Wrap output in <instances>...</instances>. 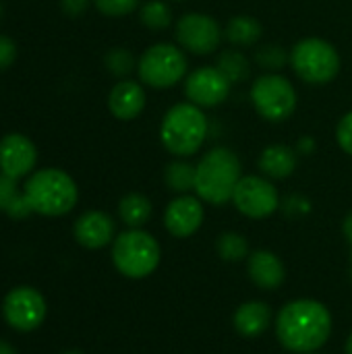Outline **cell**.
Returning a JSON list of instances; mask_svg holds the SVG:
<instances>
[{"label": "cell", "mask_w": 352, "mask_h": 354, "mask_svg": "<svg viewBox=\"0 0 352 354\" xmlns=\"http://www.w3.org/2000/svg\"><path fill=\"white\" fill-rule=\"evenodd\" d=\"M176 44L195 56L214 54L224 37L220 23L207 12H185L174 27Z\"/></svg>", "instance_id": "30bf717a"}, {"label": "cell", "mask_w": 352, "mask_h": 354, "mask_svg": "<svg viewBox=\"0 0 352 354\" xmlns=\"http://www.w3.org/2000/svg\"><path fill=\"white\" fill-rule=\"evenodd\" d=\"M247 274L257 288L268 292L278 290L286 280V268L282 259L268 249H257L247 257Z\"/></svg>", "instance_id": "2e32d148"}, {"label": "cell", "mask_w": 352, "mask_h": 354, "mask_svg": "<svg viewBox=\"0 0 352 354\" xmlns=\"http://www.w3.org/2000/svg\"><path fill=\"white\" fill-rule=\"evenodd\" d=\"M162 259L158 241L143 228H129L112 243V263L124 278L143 280L151 276Z\"/></svg>", "instance_id": "5b68a950"}, {"label": "cell", "mask_w": 352, "mask_h": 354, "mask_svg": "<svg viewBox=\"0 0 352 354\" xmlns=\"http://www.w3.org/2000/svg\"><path fill=\"white\" fill-rule=\"evenodd\" d=\"M261 35H263V27L251 15H237L224 27V39H228L237 48L253 46L261 39Z\"/></svg>", "instance_id": "ffe728a7"}, {"label": "cell", "mask_w": 352, "mask_h": 354, "mask_svg": "<svg viewBox=\"0 0 352 354\" xmlns=\"http://www.w3.org/2000/svg\"><path fill=\"white\" fill-rule=\"evenodd\" d=\"M37 160L35 145L21 133H10L0 141V170L10 178L25 176Z\"/></svg>", "instance_id": "5bb4252c"}, {"label": "cell", "mask_w": 352, "mask_h": 354, "mask_svg": "<svg viewBox=\"0 0 352 354\" xmlns=\"http://www.w3.org/2000/svg\"><path fill=\"white\" fill-rule=\"evenodd\" d=\"M344 353L352 354V334L349 336V340H346V344H344Z\"/></svg>", "instance_id": "8d00e7d4"}, {"label": "cell", "mask_w": 352, "mask_h": 354, "mask_svg": "<svg viewBox=\"0 0 352 354\" xmlns=\"http://www.w3.org/2000/svg\"><path fill=\"white\" fill-rule=\"evenodd\" d=\"M139 19L147 29L164 31L172 23V8L166 0H147L139 10Z\"/></svg>", "instance_id": "d4e9b609"}, {"label": "cell", "mask_w": 352, "mask_h": 354, "mask_svg": "<svg viewBox=\"0 0 352 354\" xmlns=\"http://www.w3.org/2000/svg\"><path fill=\"white\" fill-rule=\"evenodd\" d=\"M311 354H317V353H311Z\"/></svg>", "instance_id": "60d3db41"}, {"label": "cell", "mask_w": 352, "mask_h": 354, "mask_svg": "<svg viewBox=\"0 0 352 354\" xmlns=\"http://www.w3.org/2000/svg\"><path fill=\"white\" fill-rule=\"evenodd\" d=\"M164 185L176 195H187L189 191H195V164H189L185 158H176L174 162L166 164Z\"/></svg>", "instance_id": "7402d4cb"}, {"label": "cell", "mask_w": 352, "mask_h": 354, "mask_svg": "<svg viewBox=\"0 0 352 354\" xmlns=\"http://www.w3.org/2000/svg\"><path fill=\"white\" fill-rule=\"evenodd\" d=\"M297 162H299V153L295 147L284 143H272L263 147V151L259 153L257 166L266 178L284 180L293 176V172L297 170Z\"/></svg>", "instance_id": "ac0fdd59"}, {"label": "cell", "mask_w": 352, "mask_h": 354, "mask_svg": "<svg viewBox=\"0 0 352 354\" xmlns=\"http://www.w3.org/2000/svg\"><path fill=\"white\" fill-rule=\"evenodd\" d=\"M145 104L147 95L143 85L133 79L118 81L108 95V108L118 120H135L145 110Z\"/></svg>", "instance_id": "e0dca14e"}, {"label": "cell", "mask_w": 352, "mask_h": 354, "mask_svg": "<svg viewBox=\"0 0 352 354\" xmlns=\"http://www.w3.org/2000/svg\"><path fill=\"white\" fill-rule=\"evenodd\" d=\"M2 313L12 330L31 332L39 328L46 317V299L31 286H19L4 297Z\"/></svg>", "instance_id": "8fae6325"}, {"label": "cell", "mask_w": 352, "mask_h": 354, "mask_svg": "<svg viewBox=\"0 0 352 354\" xmlns=\"http://www.w3.org/2000/svg\"><path fill=\"white\" fill-rule=\"evenodd\" d=\"M210 135V120L203 108L180 102L166 110L160 122V141L174 158L195 156Z\"/></svg>", "instance_id": "3957f363"}, {"label": "cell", "mask_w": 352, "mask_h": 354, "mask_svg": "<svg viewBox=\"0 0 352 354\" xmlns=\"http://www.w3.org/2000/svg\"><path fill=\"white\" fill-rule=\"evenodd\" d=\"M336 141L344 153L352 156V110L346 112L336 127Z\"/></svg>", "instance_id": "4dcf8cb0"}, {"label": "cell", "mask_w": 352, "mask_h": 354, "mask_svg": "<svg viewBox=\"0 0 352 354\" xmlns=\"http://www.w3.org/2000/svg\"><path fill=\"white\" fill-rule=\"evenodd\" d=\"M276 338L295 354H311L324 348L332 336L330 309L313 299H297L286 303L276 315Z\"/></svg>", "instance_id": "6da1fadb"}, {"label": "cell", "mask_w": 352, "mask_h": 354, "mask_svg": "<svg viewBox=\"0 0 352 354\" xmlns=\"http://www.w3.org/2000/svg\"><path fill=\"white\" fill-rule=\"evenodd\" d=\"M216 249H218V255L228 261V263H239V261H245L251 253H249V243L243 234L239 232H224L218 236L216 241Z\"/></svg>", "instance_id": "484cf974"}, {"label": "cell", "mask_w": 352, "mask_h": 354, "mask_svg": "<svg viewBox=\"0 0 352 354\" xmlns=\"http://www.w3.org/2000/svg\"><path fill=\"white\" fill-rule=\"evenodd\" d=\"M297 89L280 73H266L251 85V104L268 122H284L297 110Z\"/></svg>", "instance_id": "ba28073f"}, {"label": "cell", "mask_w": 352, "mask_h": 354, "mask_svg": "<svg viewBox=\"0 0 352 354\" xmlns=\"http://www.w3.org/2000/svg\"><path fill=\"white\" fill-rule=\"evenodd\" d=\"M0 354H17V353H15V348H12L10 344H6V342H0Z\"/></svg>", "instance_id": "d590c367"}, {"label": "cell", "mask_w": 352, "mask_h": 354, "mask_svg": "<svg viewBox=\"0 0 352 354\" xmlns=\"http://www.w3.org/2000/svg\"><path fill=\"white\" fill-rule=\"evenodd\" d=\"M154 214V205L143 193H127L118 203V216L129 228H143Z\"/></svg>", "instance_id": "44dd1931"}, {"label": "cell", "mask_w": 352, "mask_h": 354, "mask_svg": "<svg viewBox=\"0 0 352 354\" xmlns=\"http://www.w3.org/2000/svg\"><path fill=\"white\" fill-rule=\"evenodd\" d=\"M189 60L178 44L158 41L143 50L137 60L139 81L151 89H170L187 77Z\"/></svg>", "instance_id": "52a82bcc"}, {"label": "cell", "mask_w": 352, "mask_h": 354, "mask_svg": "<svg viewBox=\"0 0 352 354\" xmlns=\"http://www.w3.org/2000/svg\"><path fill=\"white\" fill-rule=\"evenodd\" d=\"M87 4H89V0H62V8L71 17H79L87 8Z\"/></svg>", "instance_id": "d6a6232c"}, {"label": "cell", "mask_w": 352, "mask_h": 354, "mask_svg": "<svg viewBox=\"0 0 352 354\" xmlns=\"http://www.w3.org/2000/svg\"><path fill=\"white\" fill-rule=\"evenodd\" d=\"M64 354H83V353H79V351H68V353H64Z\"/></svg>", "instance_id": "74e56055"}, {"label": "cell", "mask_w": 352, "mask_h": 354, "mask_svg": "<svg viewBox=\"0 0 352 354\" xmlns=\"http://www.w3.org/2000/svg\"><path fill=\"white\" fill-rule=\"evenodd\" d=\"M141 0H93L95 8L106 17H127L131 15Z\"/></svg>", "instance_id": "f1b7e54d"}, {"label": "cell", "mask_w": 352, "mask_h": 354, "mask_svg": "<svg viewBox=\"0 0 352 354\" xmlns=\"http://www.w3.org/2000/svg\"><path fill=\"white\" fill-rule=\"evenodd\" d=\"M232 83L218 71V66H199L185 77L187 102L199 108H216L230 95Z\"/></svg>", "instance_id": "7c38bea8"}, {"label": "cell", "mask_w": 352, "mask_h": 354, "mask_svg": "<svg viewBox=\"0 0 352 354\" xmlns=\"http://www.w3.org/2000/svg\"><path fill=\"white\" fill-rule=\"evenodd\" d=\"M232 203L245 218L266 220L280 209L282 199L276 185L270 178L249 174L239 180L232 195Z\"/></svg>", "instance_id": "9c48e42d"}, {"label": "cell", "mask_w": 352, "mask_h": 354, "mask_svg": "<svg viewBox=\"0 0 352 354\" xmlns=\"http://www.w3.org/2000/svg\"><path fill=\"white\" fill-rule=\"evenodd\" d=\"M280 207L293 218H303L311 212V201L305 195H288Z\"/></svg>", "instance_id": "f546056e"}, {"label": "cell", "mask_w": 352, "mask_h": 354, "mask_svg": "<svg viewBox=\"0 0 352 354\" xmlns=\"http://www.w3.org/2000/svg\"><path fill=\"white\" fill-rule=\"evenodd\" d=\"M216 66L218 71L232 83H243L251 77V62L249 58L241 52V50H234V48H228V50H222L216 58Z\"/></svg>", "instance_id": "603a6c76"}, {"label": "cell", "mask_w": 352, "mask_h": 354, "mask_svg": "<svg viewBox=\"0 0 352 354\" xmlns=\"http://www.w3.org/2000/svg\"><path fill=\"white\" fill-rule=\"evenodd\" d=\"M25 199L31 207V212L56 218L68 214L79 199V191L75 180L58 170V168H46L35 172L27 185H25Z\"/></svg>", "instance_id": "277c9868"}, {"label": "cell", "mask_w": 352, "mask_h": 354, "mask_svg": "<svg viewBox=\"0 0 352 354\" xmlns=\"http://www.w3.org/2000/svg\"><path fill=\"white\" fill-rule=\"evenodd\" d=\"M0 212H6L12 218H25L31 212L25 193L19 195L17 180L6 174H0Z\"/></svg>", "instance_id": "cb8c5ba5"}, {"label": "cell", "mask_w": 352, "mask_h": 354, "mask_svg": "<svg viewBox=\"0 0 352 354\" xmlns=\"http://www.w3.org/2000/svg\"><path fill=\"white\" fill-rule=\"evenodd\" d=\"M104 62H106V68L114 77H127V75H131L137 68V60L131 54V50H127V48H112L106 54Z\"/></svg>", "instance_id": "83f0119b"}, {"label": "cell", "mask_w": 352, "mask_h": 354, "mask_svg": "<svg viewBox=\"0 0 352 354\" xmlns=\"http://www.w3.org/2000/svg\"><path fill=\"white\" fill-rule=\"evenodd\" d=\"M17 56V48H15V41L0 35V68H6L10 66V62L15 60Z\"/></svg>", "instance_id": "1f68e13d"}, {"label": "cell", "mask_w": 352, "mask_h": 354, "mask_svg": "<svg viewBox=\"0 0 352 354\" xmlns=\"http://www.w3.org/2000/svg\"><path fill=\"white\" fill-rule=\"evenodd\" d=\"M342 232H344V239H346V243L351 245L352 249V212L346 214V218H344V222H342Z\"/></svg>", "instance_id": "e575fe53"}, {"label": "cell", "mask_w": 352, "mask_h": 354, "mask_svg": "<svg viewBox=\"0 0 352 354\" xmlns=\"http://www.w3.org/2000/svg\"><path fill=\"white\" fill-rule=\"evenodd\" d=\"M172 2H185V0H172Z\"/></svg>", "instance_id": "f35d334b"}, {"label": "cell", "mask_w": 352, "mask_h": 354, "mask_svg": "<svg viewBox=\"0 0 352 354\" xmlns=\"http://www.w3.org/2000/svg\"><path fill=\"white\" fill-rule=\"evenodd\" d=\"M290 66L295 75L309 85L332 83L342 66L334 44L322 37H305L290 48Z\"/></svg>", "instance_id": "8992f818"}, {"label": "cell", "mask_w": 352, "mask_h": 354, "mask_svg": "<svg viewBox=\"0 0 352 354\" xmlns=\"http://www.w3.org/2000/svg\"><path fill=\"white\" fill-rule=\"evenodd\" d=\"M234 330L243 336V338H259L268 332V328L272 326V309L268 303L263 301H249L243 303L232 317Z\"/></svg>", "instance_id": "d6986e66"}, {"label": "cell", "mask_w": 352, "mask_h": 354, "mask_svg": "<svg viewBox=\"0 0 352 354\" xmlns=\"http://www.w3.org/2000/svg\"><path fill=\"white\" fill-rule=\"evenodd\" d=\"M243 178L241 158L230 147H212L195 164V195L210 205L232 201L234 189Z\"/></svg>", "instance_id": "7a4b0ae2"}, {"label": "cell", "mask_w": 352, "mask_h": 354, "mask_svg": "<svg viewBox=\"0 0 352 354\" xmlns=\"http://www.w3.org/2000/svg\"><path fill=\"white\" fill-rule=\"evenodd\" d=\"M73 234L81 247L102 249V247L114 243L116 226H114V220L106 212L91 209V212H85L77 218Z\"/></svg>", "instance_id": "9a60e30c"}, {"label": "cell", "mask_w": 352, "mask_h": 354, "mask_svg": "<svg viewBox=\"0 0 352 354\" xmlns=\"http://www.w3.org/2000/svg\"><path fill=\"white\" fill-rule=\"evenodd\" d=\"M255 62L268 73H280L286 62H290V52H286L280 44H266L255 52Z\"/></svg>", "instance_id": "4316f807"}, {"label": "cell", "mask_w": 352, "mask_h": 354, "mask_svg": "<svg viewBox=\"0 0 352 354\" xmlns=\"http://www.w3.org/2000/svg\"><path fill=\"white\" fill-rule=\"evenodd\" d=\"M0 15H2V6H0Z\"/></svg>", "instance_id": "ab89813d"}, {"label": "cell", "mask_w": 352, "mask_h": 354, "mask_svg": "<svg viewBox=\"0 0 352 354\" xmlns=\"http://www.w3.org/2000/svg\"><path fill=\"white\" fill-rule=\"evenodd\" d=\"M313 149H315V139H313V137L307 135V137H301V139H299V143H297V153H305V156H307V153H311Z\"/></svg>", "instance_id": "836d02e7"}, {"label": "cell", "mask_w": 352, "mask_h": 354, "mask_svg": "<svg viewBox=\"0 0 352 354\" xmlns=\"http://www.w3.org/2000/svg\"><path fill=\"white\" fill-rule=\"evenodd\" d=\"M205 218L203 201L197 195H178L164 209V226L174 239L193 236Z\"/></svg>", "instance_id": "4fadbf2b"}]
</instances>
